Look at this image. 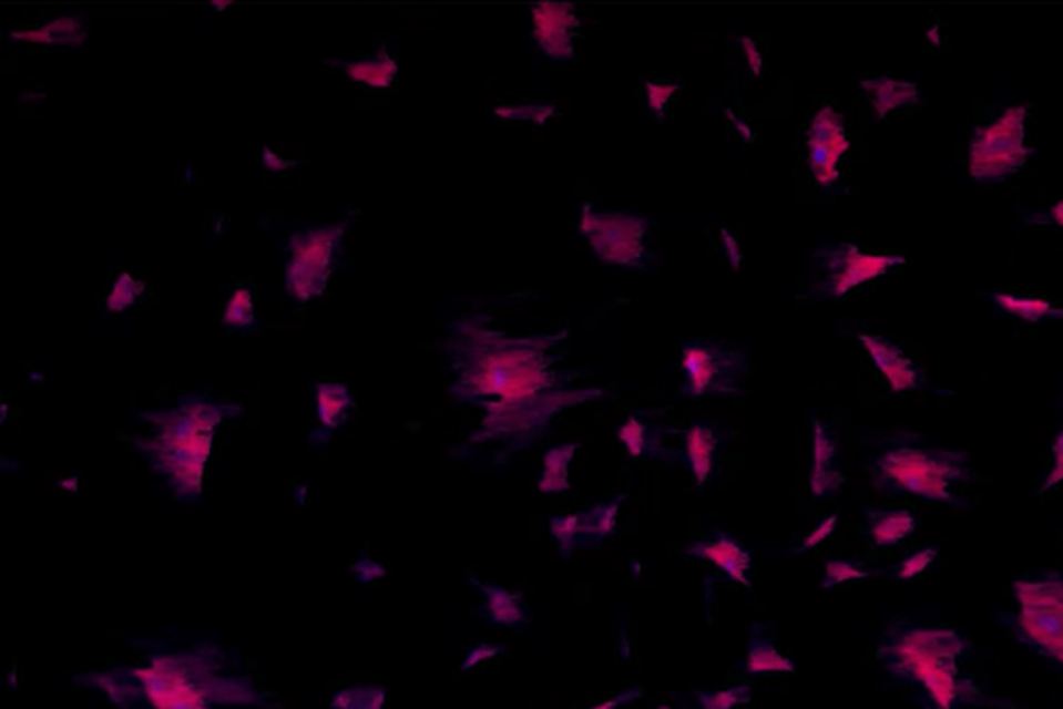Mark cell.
Masks as SVG:
<instances>
[{"label": "cell", "instance_id": "1", "mask_svg": "<svg viewBox=\"0 0 1063 709\" xmlns=\"http://www.w3.org/2000/svg\"><path fill=\"white\" fill-rule=\"evenodd\" d=\"M489 323V316L463 318L447 340L456 371L449 394L482 411L470 444L524 451L549 434L561 413L605 397L603 388L578 387V373L561 366L568 330L518 337Z\"/></svg>", "mask_w": 1063, "mask_h": 709}, {"label": "cell", "instance_id": "2", "mask_svg": "<svg viewBox=\"0 0 1063 709\" xmlns=\"http://www.w3.org/2000/svg\"><path fill=\"white\" fill-rule=\"evenodd\" d=\"M968 651L964 637L955 630L910 627L891 623L879 645L885 670L910 685L920 695L924 709H962L965 706H999L965 678L960 660Z\"/></svg>", "mask_w": 1063, "mask_h": 709}, {"label": "cell", "instance_id": "3", "mask_svg": "<svg viewBox=\"0 0 1063 709\" xmlns=\"http://www.w3.org/2000/svg\"><path fill=\"white\" fill-rule=\"evenodd\" d=\"M237 407L213 404L204 399H183L180 409L144 415L154 425V435L135 440L156 473L166 477L177 499L194 500L202 492V475L213 449L214 430Z\"/></svg>", "mask_w": 1063, "mask_h": 709}, {"label": "cell", "instance_id": "4", "mask_svg": "<svg viewBox=\"0 0 1063 709\" xmlns=\"http://www.w3.org/2000/svg\"><path fill=\"white\" fill-rule=\"evenodd\" d=\"M965 461L964 452L900 444L870 463V484L879 492L914 494L932 502L964 506L962 500L955 499L951 485L970 480Z\"/></svg>", "mask_w": 1063, "mask_h": 709}, {"label": "cell", "instance_id": "5", "mask_svg": "<svg viewBox=\"0 0 1063 709\" xmlns=\"http://www.w3.org/2000/svg\"><path fill=\"white\" fill-rule=\"evenodd\" d=\"M1020 613L1003 614L1020 644L1063 668V577L1047 571L1039 577L1014 580Z\"/></svg>", "mask_w": 1063, "mask_h": 709}, {"label": "cell", "instance_id": "6", "mask_svg": "<svg viewBox=\"0 0 1063 709\" xmlns=\"http://www.w3.org/2000/svg\"><path fill=\"white\" fill-rule=\"evenodd\" d=\"M1026 106H1010L999 119L977 127L968 145V171L979 183H999L1018 173L1032 150L1026 145Z\"/></svg>", "mask_w": 1063, "mask_h": 709}, {"label": "cell", "instance_id": "7", "mask_svg": "<svg viewBox=\"0 0 1063 709\" xmlns=\"http://www.w3.org/2000/svg\"><path fill=\"white\" fill-rule=\"evenodd\" d=\"M580 235L606 266L642 268L648 259V218L627 212H596L589 204L580 214Z\"/></svg>", "mask_w": 1063, "mask_h": 709}, {"label": "cell", "instance_id": "8", "mask_svg": "<svg viewBox=\"0 0 1063 709\" xmlns=\"http://www.w3.org/2000/svg\"><path fill=\"white\" fill-rule=\"evenodd\" d=\"M345 225L320 226L295 233L289 239L292 259L285 266V290L295 301L320 297L341 251Z\"/></svg>", "mask_w": 1063, "mask_h": 709}, {"label": "cell", "instance_id": "9", "mask_svg": "<svg viewBox=\"0 0 1063 709\" xmlns=\"http://www.w3.org/2000/svg\"><path fill=\"white\" fill-rule=\"evenodd\" d=\"M682 394L701 401L706 397L739 394V380L748 371L746 357L717 342L694 340L682 347Z\"/></svg>", "mask_w": 1063, "mask_h": 709}, {"label": "cell", "instance_id": "10", "mask_svg": "<svg viewBox=\"0 0 1063 709\" xmlns=\"http://www.w3.org/2000/svg\"><path fill=\"white\" fill-rule=\"evenodd\" d=\"M194 661L187 656L154 658L144 670H135L133 677L142 682L147 701L154 709H208L214 685L211 678L200 682V672H194Z\"/></svg>", "mask_w": 1063, "mask_h": 709}, {"label": "cell", "instance_id": "11", "mask_svg": "<svg viewBox=\"0 0 1063 709\" xmlns=\"http://www.w3.org/2000/svg\"><path fill=\"white\" fill-rule=\"evenodd\" d=\"M815 258L820 261L825 278L812 290L820 299H844L851 289L865 285L872 278L887 275L891 268L906 264L903 256L887 254H867L854 243H841L834 247L818 249Z\"/></svg>", "mask_w": 1063, "mask_h": 709}, {"label": "cell", "instance_id": "12", "mask_svg": "<svg viewBox=\"0 0 1063 709\" xmlns=\"http://www.w3.org/2000/svg\"><path fill=\"white\" fill-rule=\"evenodd\" d=\"M625 494L592 504L572 515H555L549 518V533L559 546L561 558H572L580 548H596L617 532Z\"/></svg>", "mask_w": 1063, "mask_h": 709}, {"label": "cell", "instance_id": "13", "mask_svg": "<svg viewBox=\"0 0 1063 709\" xmlns=\"http://www.w3.org/2000/svg\"><path fill=\"white\" fill-rule=\"evenodd\" d=\"M850 137L841 114L822 106L806 133L808 168L822 189H834L839 181V162L850 150Z\"/></svg>", "mask_w": 1063, "mask_h": 709}, {"label": "cell", "instance_id": "14", "mask_svg": "<svg viewBox=\"0 0 1063 709\" xmlns=\"http://www.w3.org/2000/svg\"><path fill=\"white\" fill-rule=\"evenodd\" d=\"M580 17L570 2H539L532 7V38L549 59L565 63L575 54Z\"/></svg>", "mask_w": 1063, "mask_h": 709}, {"label": "cell", "instance_id": "15", "mask_svg": "<svg viewBox=\"0 0 1063 709\" xmlns=\"http://www.w3.org/2000/svg\"><path fill=\"white\" fill-rule=\"evenodd\" d=\"M686 556L694 561H708L711 565L717 566L727 579L736 580L746 589H753V554L744 544H739L734 535L717 532L713 537L696 540L687 546Z\"/></svg>", "mask_w": 1063, "mask_h": 709}, {"label": "cell", "instance_id": "16", "mask_svg": "<svg viewBox=\"0 0 1063 709\" xmlns=\"http://www.w3.org/2000/svg\"><path fill=\"white\" fill-rule=\"evenodd\" d=\"M858 340L865 347V351L870 354L875 368L883 373L891 392L901 394L908 390H917L922 384L924 380L922 370L901 351L898 345L877 335H860Z\"/></svg>", "mask_w": 1063, "mask_h": 709}, {"label": "cell", "instance_id": "17", "mask_svg": "<svg viewBox=\"0 0 1063 709\" xmlns=\"http://www.w3.org/2000/svg\"><path fill=\"white\" fill-rule=\"evenodd\" d=\"M839 442L834 432L820 420L812 425V465H810V494L812 499H829L835 496L846 477L837 467Z\"/></svg>", "mask_w": 1063, "mask_h": 709}, {"label": "cell", "instance_id": "18", "mask_svg": "<svg viewBox=\"0 0 1063 709\" xmlns=\"http://www.w3.org/2000/svg\"><path fill=\"white\" fill-rule=\"evenodd\" d=\"M617 440L625 452L634 459H663V461H684L682 451H671L665 446V430L648 425L640 415H630L615 430Z\"/></svg>", "mask_w": 1063, "mask_h": 709}, {"label": "cell", "instance_id": "19", "mask_svg": "<svg viewBox=\"0 0 1063 709\" xmlns=\"http://www.w3.org/2000/svg\"><path fill=\"white\" fill-rule=\"evenodd\" d=\"M720 435L715 428L704 425V423H692L684 432V461L687 469L694 475V482L698 487L711 482L713 471L717 465V451H719Z\"/></svg>", "mask_w": 1063, "mask_h": 709}, {"label": "cell", "instance_id": "20", "mask_svg": "<svg viewBox=\"0 0 1063 709\" xmlns=\"http://www.w3.org/2000/svg\"><path fill=\"white\" fill-rule=\"evenodd\" d=\"M744 672L750 677H767V675H794L796 661L779 651V647L770 641L767 627L754 625L748 654L744 660Z\"/></svg>", "mask_w": 1063, "mask_h": 709}, {"label": "cell", "instance_id": "21", "mask_svg": "<svg viewBox=\"0 0 1063 709\" xmlns=\"http://www.w3.org/2000/svg\"><path fill=\"white\" fill-rule=\"evenodd\" d=\"M480 594L484 596L482 616L489 618L492 625L501 627H518L528 620L524 596L520 592H511L497 583H480L476 580Z\"/></svg>", "mask_w": 1063, "mask_h": 709}, {"label": "cell", "instance_id": "22", "mask_svg": "<svg viewBox=\"0 0 1063 709\" xmlns=\"http://www.w3.org/2000/svg\"><path fill=\"white\" fill-rule=\"evenodd\" d=\"M580 451L578 442H561L551 446L542 456V469H540L539 492L540 494H568L572 487V467L573 459Z\"/></svg>", "mask_w": 1063, "mask_h": 709}, {"label": "cell", "instance_id": "23", "mask_svg": "<svg viewBox=\"0 0 1063 709\" xmlns=\"http://www.w3.org/2000/svg\"><path fill=\"white\" fill-rule=\"evenodd\" d=\"M862 90L870 97L872 109L883 119L889 113L917 104L920 92L912 81L891 80V78H870L862 83Z\"/></svg>", "mask_w": 1063, "mask_h": 709}, {"label": "cell", "instance_id": "24", "mask_svg": "<svg viewBox=\"0 0 1063 709\" xmlns=\"http://www.w3.org/2000/svg\"><path fill=\"white\" fill-rule=\"evenodd\" d=\"M918 518L910 511H867V533L870 542L881 548L901 544L917 532Z\"/></svg>", "mask_w": 1063, "mask_h": 709}, {"label": "cell", "instance_id": "25", "mask_svg": "<svg viewBox=\"0 0 1063 709\" xmlns=\"http://www.w3.org/2000/svg\"><path fill=\"white\" fill-rule=\"evenodd\" d=\"M349 409H351V394L345 384L323 382L316 387V413L323 430L335 432L347 420Z\"/></svg>", "mask_w": 1063, "mask_h": 709}, {"label": "cell", "instance_id": "26", "mask_svg": "<svg viewBox=\"0 0 1063 709\" xmlns=\"http://www.w3.org/2000/svg\"><path fill=\"white\" fill-rule=\"evenodd\" d=\"M11 38L35 42V44H49V47H78L85 40V32H83L82 17H61L40 30L11 33Z\"/></svg>", "mask_w": 1063, "mask_h": 709}, {"label": "cell", "instance_id": "27", "mask_svg": "<svg viewBox=\"0 0 1063 709\" xmlns=\"http://www.w3.org/2000/svg\"><path fill=\"white\" fill-rule=\"evenodd\" d=\"M993 304H998L1005 314L1020 318L1024 322L1039 323L1043 320H1062L1063 318L1062 307L1053 306L1047 299H1039V297L998 292L993 295Z\"/></svg>", "mask_w": 1063, "mask_h": 709}, {"label": "cell", "instance_id": "28", "mask_svg": "<svg viewBox=\"0 0 1063 709\" xmlns=\"http://www.w3.org/2000/svg\"><path fill=\"white\" fill-rule=\"evenodd\" d=\"M333 65L344 69L351 80L366 83L370 88H389L395 81L397 69H399L389 52H380V54H377V59H372V61H351V63L335 61Z\"/></svg>", "mask_w": 1063, "mask_h": 709}, {"label": "cell", "instance_id": "29", "mask_svg": "<svg viewBox=\"0 0 1063 709\" xmlns=\"http://www.w3.org/2000/svg\"><path fill=\"white\" fill-rule=\"evenodd\" d=\"M696 699L703 709H736L750 703L753 687L736 685V687L717 689V691H696Z\"/></svg>", "mask_w": 1063, "mask_h": 709}, {"label": "cell", "instance_id": "30", "mask_svg": "<svg viewBox=\"0 0 1063 709\" xmlns=\"http://www.w3.org/2000/svg\"><path fill=\"white\" fill-rule=\"evenodd\" d=\"M875 573L856 561H829L822 573V589H835L850 580L868 579Z\"/></svg>", "mask_w": 1063, "mask_h": 709}, {"label": "cell", "instance_id": "31", "mask_svg": "<svg viewBox=\"0 0 1063 709\" xmlns=\"http://www.w3.org/2000/svg\"><path fill=\"white\" fill-rule=\"evenodd\" d=\"M682 92L679 83H663V81H646L644 83V96H646V106L648 113L655 121H663L667 113L673 97Z\"/></svg>", "mask_w": 1063, "mask_h": 709}, {"label": "cell", "instance_id": "32", "mask_svg": "<svg viewBox=\"0 0 1063 709\" xmlns=\"http://www.w3.org/2000/svg\"><path fill=\"white\" fill-rule=\"evenodd\" d=\"M556 113L553 104H509V106H497L494 114L508 121H525L534 125H544L553 114Z\"/></svg>", "mask_w": 1063, "mask_h": 709}, {"label": "cell", "instance_id": "33", "mask_svg": "<svg viewBox=\"0 0 1063 709\" xmlns=\"http://www.w3.org/2000/svg\"><path fill=\"white\" fill-rule=\"evenodd\" d=\"M223 322L227 323L229 328L252 326L254 307H252V292L249 290L237 289L231 295V299L225 306V314H223Z\"/></svg>", "mask_w": 1063, "mask_h": 709}, {"label": "cell", "instance_id": "34", "mask_svg": "<svg viewBox=\"0 0 1063 709\" xmlns=\"http://www.w3.org/2000/svg\"><path fill=\"white\" fill-rule=\"evenodd\" d=\"M144 290V285L133 280L132 276L127 273L119 275L116 278L115 287H113V292L109 295V301H106V307L109 311H125L127 307H132L135 304V299L140 297V292Z\"/></svg>", "mask_w": 1063, "mask_h": 709}, {"label": "cell", "instance_id": "35", "mask_svg": "<svg viewBox=\"0 0 1063 709\" xmlns=\"http://www.w3.org/2000/svg\"><path fill=\"white\" fill-rule=\"evenodd\" d=\"M937 554H939L937 548L918 549L914 554H910L908 558L901 561L900 568H898V579H914V577H918L920 573H924V571L934 563Z\"/></svg>", "mask_w": 1063, "mask_h": 709}, {"label": "cell", "instance_id": "36", "mask_svg": "<svg viewBox=\"0 0 1063 709\" xmlns=\"http://www.w3.org/2000/svg\"><path fill=\"white\" fill-rule=\"evenodd\" d=\"M837 523H839V516L829 515L825 518H820L815 530L808 533L804 540L800 542V546H796L794 552L796 554H804V552H810V549L818 548L822 542H827L831 535H834L835 530H837Z\"/></svg>", "mask_w": 1063, "mask_h": 709}, {"label": "cell", "instance_id": "37", "mask_svg": "<svg viewBox=\"0 0 1063 709\" xmlns=\"http://www.w3.org/2000/svg\"><path fill=\"white\" fill-rule=\"evenodd\" d=\"M1060 482H1063V428L1062 432L1055 438V442H1053V467L1049 471L1041 490L1043 492L1051 490L1053 485H1057Z\"/></svg>", "mask_w": 1063, "mask_h": 709}, {"label": "cell", "instance_id": "38", "mask_svg": "<svg viewBox=\"0 0 1063 709\" xmlns=\"http://www.w3.org/2000/svg\"><path fill=\"white\" fill-rule=\"evenodd\" d=\"M499 654H503V647H497V645L491 644H478L474 649H470V654L466 656L461 668H463V670H470V668L478 666L480 661L491 660V658L499 656Z\"/></svg>", "mask_w": 1063, "mask_h": 709}, {"label": "cell", "instance_id": "39", "mask_svg": "<svg viewBox=\"0 0 1063 709\" xmlns=\"http://www.w3.org/2000/svg\"><path fill=\"white\" fill-rule=\"evenodd\" d=\"M739 47H742V52L746 54V61H748V66H750L754 75H763L765 59H763V54H760V50L756 47L753 38H742Z\"/></svg>", "mask_w": 1063, "mask_h": 709}, {"label": "cell", "instance_id": "40", "mask_svg": "<svg viewBox=\"0 0 1063 709\" xmlns=\"http://www.w3.org/2000/svg\"><path fill=\"white\" fill-rule=\"evenodd\" d=\"M640 695H642V689H640V687H632V689L623 691V693L617 695V697H613V699L603 701V703H599V706H594V708L589 709H620L622 706L632 703L634 699H638Z\"/></svg>", "mask_w": 1063, "mask_h": 709}, {"label": "cell", "instance_id": "41", "mask_svg": "<svg viewBox=\"0 0 1063 709\" xmlns=\"http://www.w3.org/2000/svg\"><path fill=\"white\" fill-rule=\"evenodd\" d=\"M720 239H723V247H725V256L727 259L734 264V266H742V254H739V247H737V239L727 230V228H720Z\"/></svg>", "mask_w": 1063, "mask_h": 709}, {"label": "cell", "instance_id": "42", "mask_svg": "<svg viewBox=\"0 0 1063 709\" xmlns=\"http://www.w3.org/2000/svg\"><path fill=\"white\" fill-rule=\"evenodd\" d=\"M1049 220H1051V223H1055L1057 226H1062L1063 228V199L1055 202V204L1051 206V210H1049Z\"/></svg>", "mask_w": 1063, "mask_h": 709}, {"label": "cell", "instance_id": "43", "mask_svg": "<svg viewBox=\"0 0 1063 709\" xmlns=\"http://www.w3.org/2000/svg\"><path fill=\"white\" fill-rule=\"evenodd\" d=\"M227 4H229V2H214L213 7L214 9H225Z\"/></svg>", "mask_w": 1063, "mask_h": 709}, {"label": "cell", "instance_id": "44", "mask_svg": "<svg viewBox=\"0 0 1063 709\" xmlns=\"http://www.w3.org/2000/svg\"><path fill=\"white\" fill-rule=\"evenodd\" d=\"M656 709H671L670 706H658Z\"/></svg>", "mask_w": 1063, "mask_h": 709}]
</instances>
